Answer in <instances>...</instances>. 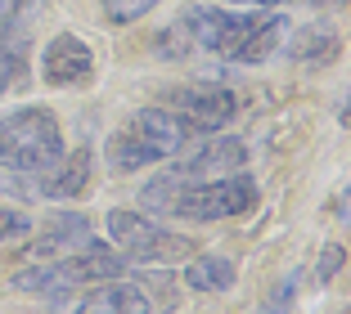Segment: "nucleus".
Wrapping results in <instances>:
<instances>
[{"label":"nucleus","instance_id":"6e6552de","mask_svg":"<svg viewBox=\"0 0 351 314\" xmlns=\"http://www.w3.org/2000/svg\"><path fill=\"white\" fill-rule=\"evenodd\" d=\"M126 265L131 261L122 252H108V247L90 243V247L50 265V287H95V283H108V278L126 274Z\"/></svg>","mask_w":351,"mask_h":314},{"label":"nucleus","instance_id":"f3484780","mask_svg":"<svg viewBox=\"0 0 351 314\" xmlns=\"http://www.w3.org/2000/svg\"><path fill=\"white\" fill-rule=\"evenodd\" d=\"M41 10V0H0V31H14Z\"/></svg>","mask_w":351,"mask_h":314},{"label":"nucleus","instance_id":"7ed1b4c3","mask_svg":"<svg viewBox=\"0 0 351 314\" xmlns=\"http://www.w3.org/2000/svg\"><path fill=\"white\" fill-rule=\"evenodd\" d=\"M63 157V131H59V117L50 108H19V112H5L0 117V166L10 171H41V166L59 162Z\"/></svg>","mask_w":351,"mask_h":314},{"label":"nucleus","instance_id":"aec40b11","mask_svg":"<svg viewBox=\"0 0 351 314\" xmlns=\"http://www.w3.org/2000/svg\"><path fill=\"white\" fill-rule=\"evenodd\" d=\"M230 5H257V10H275V5H289V0H230Z\"/></svg>","mask_w":351,"mask_h":314},{"label":"nucleus","instance_id":"2eb2a0df","mask_svg":"<svg viewBox=\"0 0 351 314\" xmlns=\"http://www.w3.org/2000/svg\"><path fill=\"white\" fill-rule=\"evenodd\" d=\"M27 77V59H23V45L10 41V45H0V94H10L14 86Z\"/></svg>","mask_w":351,"mask_h":314},{"label":"nucleus","instance_id":"9d476101","mask_svg":"<svg viewBox=\"0 0 351 314\" xmlns=\"http://www.w3.org/2000/svg\"><path fill=\"white\" fill-rule=\"evenodd\" d=\"M90 243H95V224L86 220V215H77V211H59V215L45 220L41 238H32L27 256L32 261H50L54 265V261L82 252V247H90Z\"/></svg>","mask_w":351,"mask_h":314},{"label":"nucleus","instance_id":"4468645a","mask_svg":"<svg viewBox=\"0 0 351 314\" xmlns=\"http://www.w3.org/2000/svg\"><path fill=\"white\" fill-rule=\"evenodd\" d=\"M185 283L194 287V292H226V287L234 283V265H230L226 256H194Z\"/></svg>","mask_w":351,"mask_h":314},{"label":"nucleus","instance_id":"dca6fc26","mask_svg":"<svg viewBox=\"0 0 351 314\" xmlns=\"http://www.w3.org/2000/svg\"><path fill=\"white\" fill-rule=\"evenodd\" d=\"M154 5L158 0H99V10L108 23H135V18H145Z\"/></svg>","mask_w":351,"mask_h":314},{"label":"nucleus","instance_id":"f03ea898","mask_svg":"<svg viewBox=\"0 0 351 314\" xmlns=\"http://www.w3.org/2000/svg\"><path fill=\"white\" fill-rule=\"evenodd\" d=\"M194 126L180 122L171 108H140L131 112V122L122 126V131L108 135V148H104V157H108V166L113 171H140V166L149 162H162V157H176V153L185 148L189 140H194Z\"/></svg>","mask_w":351,"mask_h":314},{"label":"nucleus","instance_id":"39448f33","mask_svg":"<svg viewBox=\"0 0 351 314\" xmlns=\"http://www.w3.org/2000/svg\"><path fill=\"white\" fill-rule=\"evenodd\" d=\"M108 238L113 247L135 265H176L194 256V243L185 233H171L162 224H154L145 211H108Z\"/></svg>","mask_w":351,"mask_h":314},{"label":"nucleus","instance_id":"20e7f679","mask_svg":"<svg viewBox=\"0 0 351 314\" xmlns=\"http://www.w3.org/2000/svg\"><path fill=\"white\" fill-rule=\"evenodd\" d=\"M243 162H248V148H243L234 135L207 140L198 153H189L185 162L167 166L158 180H149L145 193H140V202H145V211H162V207L171 202L180 189H189V184H207V180H221V175H234Z\"/></svg>","mask_w":351,"mask_h":314},{"label":"nucleus","instance_id":"423d86ee","mask_svg":"<svg viewBox=\"0 0 351 314\" xmlns=\"http://www.w3.org/2000/svg\"><path fill=\"white\" fill-rule=\"evenodd\" d=\"M257 202V184L252 175L234 171V175H221V180H207V184H189L162 207L167 215H180V220H230V215H243L252 211Z\"/></svg>","mask_w":351,"mask_h":314},{"label":"nucleus","instance_id":"9b49d317","mask_svg":"<svg viewBox=\"0 0 351 314\" xmlns=\"http://www.w3.org/2000/svg\"><path fill=\"white\" fill-rule=\"evenodd\" d=\"M32 189L41 193V198H77L90 180V148H77L73 157H59V162L41 166V171H32Z\"/></svg>","mask_w":351,"mask_h":314},{"label":"nucleus","instance_id":"ddd939ff","mask_svg":"<svg viewBox=\"0 0 351 314\" xmlns=\"http://www.w3.org/2000/svg\"><path fill=\"white\" fill-rule=\"evenodd\" d=\"M289 54L298 63H329V59H338V31L324 27V23H311L289 41Z\"/></svg>","mask_w":351,"mask_h":314},{"label":"nucleus","instance_id":"1a4fd4ad","mask_svg":"<svg viewBox=\"0 0 351 314\" xmlns=\"http://www.w3.org/2000/svg\"><path fill=\"white\" fill-rule=\"evenodd\" d=\"M41 77L50 86H86L95 77V50L73 31H59L41 54Z\"/></svg>","mask_w":351,"mask_h":314},{"label":"nucleus","instance_id":"6ab92c4d","mask_svg":"<svg viewBox=\"0 0 351 314\" xmlns=\"http://www.w3.org/2000/svg\"><path fill=\"white\" fill-rule=\"evenodd\" d=\"M338 261H342V247H329V252H324V265H320V283H329V278H333Z\"/></svg>","mask_w":351,"mask_h":314},{"label":"nucleus","instance_id":"0eeeda50","mask_svg":"<svg viewBox=\"0 0 351 314\" xmlns=\"http://www.w3.org/2000/svg\"><path fill=\"white\" fill-rule=\"evenodd\" d=\"M162 108H171L180 122H189L198 135L207 131H221V126L234 122L239 112V94L226 90V86H176V90H167Z\"/></svg>","mask_w":351,"mask_h":314},{"label":"nucleus","instance_id":"a211bd4d","mask_svg":"<svg viewBox=\"0 0 351 314\" xmlns=\"http://www.w3.org/2000/svg\"><path fill=\"white\" fill-rule=\"evenodd\" d=\"M32 229V220L23 211H10V207H0V243L5 238H23V233Z\"/></svg>","mask_w":351,"mask_h":314},{"label":"nucleus","instance_id":"f8f14e48","mask_svg":"<svg viewBox=\"0 0 351 314\" xmlns=\"http://www.w3.org/2000/svg\"><path fill=\"white\" fill-rule=\"evenodd\" d=\"M77 310L82 314H149L154 305H149L145 287L122 283V278H108V283H95L90 292L77 301Z\"/></svg>","mask_w":351,"mask_h":314},{"label":"nucleus","instance_id":"f257e3e1","mask_svg":"<svg viewBox=\"0 0 351 314\" xmlns=\"http://www.w3.org/2000/svg\"><path fill=\"white\" fill-rule=\"evenodd\" d=\"M180 27L194 45L230 63H266L289 36V18L275 10H217V5H189Z\"/></svg>","mask_w":351,"mask_h":314},{"label":"nucleus","instance_id":"412c9836","mask_svg":"<svg viewBox=\"0 0 351 314\" xmlns=\"http://www.w3.org/2000/svg\"><path fill=\"white\" fill-rule=\"evenodd\" d=\"M315 5H342V0H315Z\"/></svg>","mask_w":351,"mask_h":314}]
</instances>
